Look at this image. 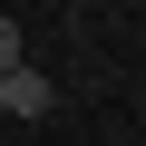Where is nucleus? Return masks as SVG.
Returning a JSON list of instances; mask_svg holds the SVG:
<instances>
[{"mask_svg":"<svg viewBox=\"0 0 146 146\" xmlns=\"http://www.w3.org/2000/svg\"><path fill=\"white\" fill-rule=\"evenodd\" d=\"M0 107H10V117H49V107H58V88L20 58V68H0Z\"/></svg>","mask_w":146,"mask_h":146,"instance_id":"f257e3e1","label":"nucleus"},{"mask_svg":"<svg viewBox=\"0 0 146 146\" xmlns=\"http://www.w3.org/2000/svg\"><path fill=\"white\" fill-rule=\"evenodd\" d=\"M29 58V39H20V20H0V68H20Z\"/></svg>","mask_w":146,"mask_h":146,"instance_id":"f03ea898","label":"nucleus"}]
</instances>
